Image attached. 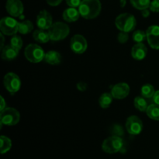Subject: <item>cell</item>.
Instances as JSON below:
<instances>
[{"label": "cell", "mask_w": 159, "mask_h": 159, "mask_svg": "<svg viewBox=\"0 0 159 159\" xmlns=\"http://www.w3.org/2000/svg\"><path fill=\"white\" fill-rule=\"evenodd\" d=\"M0 98H1V111H2V110H3L4 109L6 108V102H5L4 98H3L2 96H1Z\"/></svg>", "instance_id": "cell-36"}, {"label": "cell", "mask_w": 159, "mask_h": 159, "mask_svg": "<svg viewBox=\"0 0 159 159\" xmlns=\"http://www.w3.org/2000/svg\"><path fill=\"white\" fill-rule=\"evenodd\" d=\"M148 116L154 120H159V105L151 104L146 110Z\"/></svg>", "instance_id": "cell-21"}, {"label": "cell", "mask_w": 159, "mask_h": 159, "mask_svg": "<svg viewBox=\"0 0 159 159\" xmlns=\"http://www.w3.org/2000/svg\"><path fill=\"white\" fill-rule=\"evenodd\" d=\"M62 57L60 53L55 51H50L46 53L44 57V61L47 63L51 65H58L61 62Z\"/></svg>", "instance_id": "cell-18"}, {"label": "cell", "mask_w": 159, "mask_h": 159, "mask_svg": "<svg viewBox=\"0 0 159 159\" xmlns=\"http://www.w3.org/2000/svg\"><path fill=\"white\" fill-rule=\"evenodd\" d=\"M116 28L122 32L129 33L136 27L137 21L135 17L130 13H122L118 16L115 21Z\"/></svg>", "instance_id": "cell-2"}, {"label": "cell", "mask_w": 159, "mask_h": 159, "mask_svg": "<svg viewBox=\"0 0 159 159\" xmlns=\"http://www.w3.org/2000/svg\"><path fill=\"white\" fill-rule=\"evenodd\" d=\"M102 9L99 0H82L79 11L81 16L86 20L95 19L99 15Z\"/></svg>", "instance_id": "cell-1"}, {"label": "cell", "mask_w": 159, "mask_h": 159, "mask_svg": "<svg viewBox=\"0 0 159 159\" xmlns=\"http://www.w3.org/2000/svg\"><path fill=\"white\" fill-rule=\"evenodd\" d=\"M34 30V25L30 20L19 23V33L21 34H27Z\"/></svg>", "instance_id": "cell-23"}, {"label": "cell", "mask_w": 159, "mask_h": 159, "mask_svg": "<svg viewBox=\"0 0 159 159\" xmlns=\"http://www.w3.org/2000/svg\"><path fill=\"white\" fill-rule=\"evenodd\" d=\"M141 15H142L143 17H144V18H147V17L149 16V15H150V11L148 9H143V10H141Z\"/></svg>", "instance_id": "cell-35"}, {"label": "cell", "mask_w": 159, "mask_h": 159, "mask_svg": "<svg viewBox=\"0 0 159 159\" xmlns=\"http://www.w3.org/2000/svg\"><path fill=\"white\" fill-rule=\"evenodd\" d=\"M0 30L5 35L13 36L19 32V23L12 17H3L0 20Z\"/></svg>", "instance_id": "cell-7"}, {"label": "cell", "mask_w": 159, "mask_h": 159, "mask_svg": "<svg viewBox=\"0 0 159 159\" xmlns=\"http://www.w3.org/2000/svg\"><path fill=\"white\" fill-rule=\"evenodd\" d=\"M44 51L42 48L36 43L29 44L24 51L25 57L32 63H39L44 59L45 57Z\"/></svg>", "instance_id": "cell-4"}, {"label": "cell", "mask_w": 159, "mask_h": 159, "mask_svg": "<svg viewBox=\"0 0 159 159\" xmlns=\"http://www.w3.org/2000/svg\"><path fill=\"white\" fill-rule=\"evenodd\" d=\"M0 142H1V147H0V152L2 155L9 152L12 147V141L9 138L2 135L0 137Z\"/></svg>", "instance_id": "cell-24"}, {"label": "cell", "mask_w": 159, "mask_h": 159, "mask_svg": "<svg viewBox=\"0 0 159 159\" xmlns=\"http://www.w3.org/2000/svg\"><path fill=\"white\" fill-rule=\"evenodd\" d=\"M48 5L51 6H57L62 2V0H46Z\"/></svg>", "instance_id": "cell-33"}, {"label": "cell", "mask_w": 159, "mask_h": 159, "mask_svg": "<svg viewBox=\"0 0 159 159\" xmlns=\"http://www.w3.org/2000/svg\"><path fill=\"white\" fill-rule=\"evenodd\" d=\"M149 9L153 12H159V0H153L151 2Z\"/></svg>", "instance_id": "cell-30"}, {"label": "cell", "mask_w": 159, "mask_h": 159, "mask_svg": "<svg viewBox=\"0 0 159 159\" xmlns=\"http://www.w3.org/2000/svg\"><path fill=\"white\" fill-rule=\"evenodd\" d=\"M152 99H153L154 103L157 104V105H159V90H158V91H155Z\"/></svg>", "instance_id": "cell-34"}, {"label": "cell", "mask_w": 159, "mask_h": 159, "mask_svg": "<svg viewBox=\"0 0 159 159\" xmlns=\"http://www.w3.org/2000/svg\"><path fill=\"white\" fill-rule=\"evenodd\" d=\"M19 54V50L16 49L12 46L6 45L2 48L1 57L5 61H12L17 57Z\"/></svg>", "instance_id": "cell-16"}, {"label": "cell", "mask_w": 159, "mask_h": 159, "mask_svg": "<svg viewBox=\"0 0 159 159\" xmlns=\"http://www.w3.org/2000/svg\"><path fill=\"white\" fill-rule=\"evenodd\" d=\"M65 1L69 7L77 8L80 6L82 0H65Z\"/></svg>", "instance_id": "cell-31"}, {"label": "cell", "mask_w": 159, "mask_h": 159, "mask_svg": "<svg viewBox=\"0 0 159 159\" xmlns=\"http://www.w3.org/2000/svg\"><path fill=\"white\" fill-rule=\"evenodd\" d=\"M130 3L135 9L143 10L150 7L151 0H130Z\"/></svg>", "instance_id": "cell-26"}, {"label": "cell", "mask_w": 159, "mask_h": 159, "mask_svg": "<svg viewBox=\"0 0 159 159\" xmlns=\"http://www.w3.org/2000/svg\"><path fill=\"white\" fill-rule=\"evenodd\" d=\"M134 103V107H136V109H138L141 112L146 111L149 106L147 99L144 96H138L135 98Z\"/></svg>", "instance_id": "cell-20"}, {"label": "cell", "mask_w": 159, "mask_h": 159, "mask_svg": "<svg viewBox=\"0 0 159 159\" xmlns=\"http://www.w3.org/2000/svg\"><path fill=\"white\" fill-rule=\"evenodd\" d=\"M128 39H129V35L127 33L122 32V31H121V32L118 34L117 40L120 43H127V40H128Z\"/></svg>", "instance_id": "cell-29"}, {"label": "cell", "mask_w": 159, "mask_h": 159, "mask_svg": "<svg viewBox=\"0 0 159 159\" xmlns=\"http://www.w3.org/2000/svg\"><path fill=\"white\" fill-rule=\"evenodd\" d=\"M126 3H127V0H120V5L121 8H124L126 6Z\"/></svg>", "instance_id": "cell-37"}, {"label": "cell", "mask_w": 159, "mask_h": 159, "mask_svg": "<svg viewBox=\"0 0 159 159\" xmlns=\"http://www.w3.org/2000/svg\"><path fill=\"white\" fill-rule=\"evenodd\" d=\"M147 40L152 48L159 50V26H149L146 31Z\"/></svg>", "instance_id": "cell-12"}, {"label": "cell", "mask_w": 159, "mask_h": 159, "mask_svg": "<svg viewBox=\"0 0 159 159\" xmlns=\"http://www.w3.org/2000/svg\"><path fill=\"white\" fill-rule=\"evenodd\" d=\"M62 16L66 22L72 23V22H75L79 20L80 13H79V11L77 10L75 8L70 7L64 11Z\"/></svg>", "instance_id": "cell-17"}, {"label": "cell", "mask_w": 159, "mask_h": 159, "mask_svg": "<svg viewBox=\"0 0 159 159\" xmlns=\"http://www.w3.org/2000/svg\"><path fill=\"white\" fill-rule=\"evenodd\" d=\"M126 129L131 135H138L143 130V123L137 116H130L126 122Z\"/></svg>", "instance_id": "cell-10"}, {"label": "cell", "mask_w": 159, "mask_h": 159, "mask_svg": "<svg viewBox=\"0 0 159 159\" xmlns=\"http://www.w3.org/2000/svg\"><path fill=\"white\" fill-rule=\"evenodd\" d=\"M20 114L16 109L6 108L2 110L0 113V120H1V127L2 125L14 126L20 121Z\"/></svg>", "instance_id": "cell-6"}, {"label": "cell", "mask_w": 159, "mask_h": 159, "mask_svg": "<svg viewBox=\"0 0 159 159\" xmlns=\"http://www.w3.org/2000/svg\"><path fill=\"white\" fill-rule=\"evenodd\" d=\"M3 83L7 91L12 95L16 93L21 86V81L20 77L13 72H9L4 76Z\"/></svg>", "instance_id": "cell-8"}, {"label": "cell", "mask_w": 159, "mask_h": 159, "mask_svg": "<svg viewBox=\"0 0 159 159\" xmlns=\"http://www.w3.org/2000/svg\"><path fill=\"white\" fill-rule=\"evenodd\" d=\"M1 38H2V42H1V49L2 48H3V47H4V36L2 35V34H1Z\"/></svg>", "instance_id": "cell-38"}, {"label": "cell", "mask_w": 159, "mask_h": 159, "mask_svg": "<svg viewBox=\"0 0 159 159\" xmlns=\"http://www.w3.org/2000/svg\"><path fill=\"white\" fill-rule=\"evenodd\" d=\"M33 37L36 41L41 43H45L49 41V40H51L48 30L42 29L36 30L33 34Z\"/></svg>", "instance_id": "cell-19"}, {"label": "cell", "mask_w": 159, "mask_h": 159, "mask_svg": "<svg viewBox=\"0 0 159 159\" xmlns=\"http://www.w3.org/2000/svg\"><path fill=\"white\" fill-rule=\"evenodd\" d=\"M145 39H147V35H146V32L144 31L138 30L134 32L133 40L136 43H142Z\"/></svg>", "instance_id": "cell-27"}, {"label": "cell", "mask_w": 159, "mask_h": 159, "mask_svg": "<svg viewBox=\"0 0 159 159\" xmlns=\"http://www.w3.org/2000/svg\"><path fill=\"white\" fill-rule=\"evenodd\" d=\"M48 32L50 34V37L51 40L59 41L64 40L68 36L70 33V28L68 25L62 22H56L53 23Z\"/></svg>", "instance_id": "cell-3"}, {"label": "cell", "mask_w": 159, "mask_h": 159, "mask_svg": "<svg viewBox=\"0 0 159 159\" xmlns=\"http://www.w3.org/2000/svg\"><path fill=\"white\" fill-rule=\"evenodd\" d=\"M130 93V86L128 84L120 82L117 83L111 89V94L114 99H123L127 97Z\"/></svg>", "instance_id": "cell-14"}, {"label": "cell", "mask_w": 159, "mask_h": 159, "mask_svg": "<svg viewBox=\"0 0 159 159\" xmlns=\"http://www.w3.org/2000/svg\"><path fill=\"white\" fill-rule=\"evenodd\" d=\"M141 96L145 97L146 99H150V98L153 97L155 91L153 85H152L151 84H145L141 87Z\"/></svg>", "instance_id": "cell-25"}, {"label": "cell", "mask_w": 159, "mask_h": 159, "mask_svg": "<svg viewBox=\"0 0 159 159\" xmlns=\"http://www.w3.org/2000/svg\"><path fill=\"white\" fill-rule=\"evenodd\" d=\"M124 148V141L120 136H111L104 140L102 148L104 152L108 154H115L120 152Z\"/></svg>", "instance_id": "cell-5"}, {"label": "cell", "mask_w": 159, "mask_h": 159, "mask_svg": "<svg viewBox=\"0 0 159 159\" xmlns=\"http://www.w3.org/2000/svg\"><path fill=\"white\" fill-rule=\"evenodd\" d=\"M6 9L8 13L13 17L23 18V5L20 0H7Z\"/></svg>", "instance_id": "cell-11"}, {"label": "cell", "mask_w": 159, "mask_h": 159, "mask_svg": "<svg viewBox=\"0 0 159 159\" xmlns=\"http://www.w3.org/2000/svg\"><path fill=\"white\" fill-rule=\"evenodd\" d=\"M148 48L143 43H137L131 50V55L135 60H143L146 57Z\"/></svg>", "instance_id": "cell-15"}, {"label": "cell", "mask_w": 159, "mask_h": 159, "mask_svg": "<svg viewBox=\"0 0 159 159\" xmlns=\"http://www.w3.org/2000/svg\"><path fill=\"white\" fill-rule=\"evenodd\" d=\"M36 23L39 29L49 30L53 24L52 16L47 10H41L37 15Z\"/></svg>", "instance_id": "cell-13"}, {"label": "cell", "mask_w": 159, "mask_h": 159, "mask_svg": "<svg viewBox=\"0 0 159 159\" xmlns=\"http://www.w3.org/2000/svg\"><path fill=\"white\" fill-rule=\"evenodd\" d=\"M113 96H112L111 93H103V94L99 97V106L103 109L108 108V107H110V106L111 105L112 102H113Z\"/></svg>", "instance_id": "cell-22"}, {"label": "cell", "mask_w": 159, "mask_h": 159, "mask_svg": "<svg viewBox=\"0 0 159 159\" xmlns=\"http://www.w3.org/2000/svg\"><path fill=\"white\" fill-rule=\"evenodd\" d=\"M70 46L73 52L75 54H83L88 48V43L85 37L80 34L73 36L70 41Z\"/></svg>", "instance_id": "cell-9"}, {"label": "cell", "mask_w": 159, "mask_h": 159, "mask_svg": "<svg viewBox=\"0 0 159 159\" xmlns=\"http://www.w3.org/2000/svg\"><path fill=\"white\" fill-rule=\"evenodd\" d=\"M10 45L13 47V48H15L16 49L20 51L22 48V47H23V40H22V38L20 36H17L15 34L11 38Z\"/></svg>", "instance_id": "cell-28"}, {"label": "cell", "mask_w": 159, "mask_h": 159, "mask_svg": "<svg viewBox=\"0 0 159 159\" xmlns=\"http://www.w3.org/2000/svg\"><path fill=\"white\" fill-rule=\"evenodd\" d=\"M77 88L79 91L81 92H84L87 89V84L83 82H80L77 84Z\"/></svg>", "instance_id": "cell-32"}]
</instances>
